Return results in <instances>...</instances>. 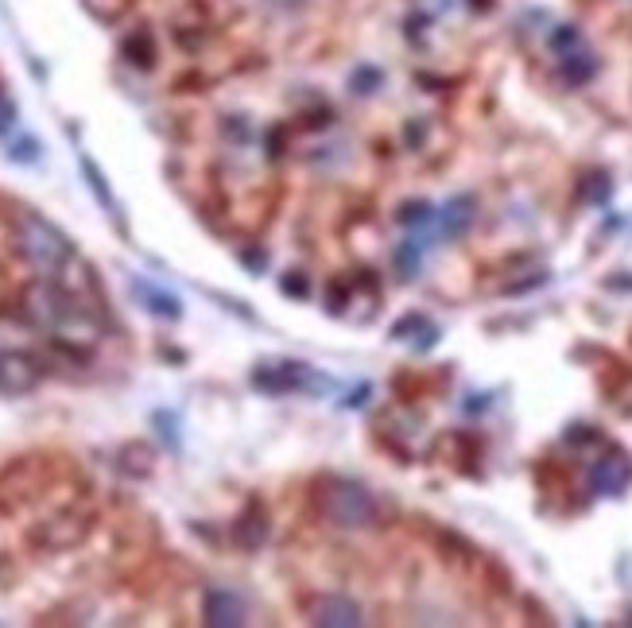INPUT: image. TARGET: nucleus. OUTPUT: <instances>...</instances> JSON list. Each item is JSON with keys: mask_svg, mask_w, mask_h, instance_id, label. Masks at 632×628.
Masks as SVG:
<instances>
[{"mask_svg": "<svg viewBox=\"0 0 632 628\" xmlns=\"http://www.w3.org/2000/svg\"><path fill=\"white\" fill-rule=\"evenodd\" d=\"M16 241H20L24 260L32 264L43 280L70 291V280H66V276H70V272H82V264H78L74 245L66 241L51 221H43L39 214H32V210H20V218H16ZM70 295H74V291H70Z\"/></svg>", "mask_w": 632, "mask_h": 628, "instance_id": "obj_1", "label": "nucleus"}, {"mask_svg": "<svg viewBox=\"0 0 632 628\" xmlns=\"http://www.w3.org/2000/svg\"><path fill=\"white\" fill-rule=\"evenodd\" d=\"M326 512H330V520L342 524V528H361V524L373 520L377 508H373V497H369L361 485L338 481V485L326 493Z\"/></svg>", "mask_w": 632, "mask_h": 628, "instance_id": "obj_2", "label": "nucleus"}, {"mask_svg": "<svg viewBox=\"0 0 632 628\" xmlns=\"http://www.w3.org/2000/svg\"><path fill=\"white\" fill-rule=\"evenodd\" d=\"M39 365H35L32 357H24V353H8V349H0V392L4 396H24V392H32L35 384H39Z\"/></svg>", "mask_w": 632, "mask_h": 628, "instance_id": "obj_3", "label": "nucleus"}, {"mask_svg": "<svg viewBox=\"0 0 632 628\" xmlns=\"http://www.w3.org/2000/svg\"><path fill=\"white\" fill-rule=\"evenodd\" d=\"M590 485L605 493V497H617L632 485V462L625 454H605L598 466L590 470Z\"/></svg>", "mask_w": 632, "mask_h": 628, "instance_id": "obj_4", "label": "nucleus"}, {"mask_svg": "<svg viewBox=\"0 0 632 628\" xmlns=\"http://www.w3.org/2000/svg\"><path fill=\"white\" fill-rule=\"evenodd\" d=\"M241 621H245V605L237 594L214 590L206 597V625H241Z\"/></svg>", "mask_w": 632, "mask_h": 628, "instance_id": "obj_5", "label": "nucleus"}, {"mask_svg": "<svg viewBox=\"0 0 632 628\" xmlns=\"http://www.w3.org/2000/svg\"><path fill=\"white\" fill-rule=\"evenodd\" d=\"M318 625H361V609L349 597H326L315 609Z\"/></svg>", "mask_w": 632, "mask_h": 628, "instance_id": "obj_6", "label": "nucleus"}, {"mask_svg": "<svg viewBox=\"0 0 632 628\" xmlns=\"http://www.w3.org/2000/svg\"><path fill=\"white\" fill-rule=\"evenodd\" d=\"M132 291L148 303V311L159 314V318H179V299L175 295H167V291H159V287H152V283H132Z\"/></svg>", "mask_w": 632, "mask_h": 628, "instance_id": "obj_7", "label": "nucleus"}, {"mask_svg": "<svg viewBox=\"0 0 632 628\" xmlns=\"http://www.w3.org/2000/svg\"><path fill=\"white\" fill-rule=\"evenodd\" d=\"M563 70H567L570 82H586V78L598 70V63H594V55H567V59H563Z\"/></svg>", "mask_w": 632, "mask_h": 628, "instance_id": "obj_8", "label": "nucleus"}, {"mask_svg": "<svg viewBox=\"0 0 632 628\" xmlns=\"http://www.w3.org/2000/svg\"><path fill=\"white\" fill-rule=\"evenodd\" d=\"M82 167H86V175H90V187H94V194H97V198H101V206H109V214L117 218V202L109 198V190H105V179L97 175V167H94V163H90V159H82Z\"/></svg>", "mask_w": 632, "mask_h": 628, "instance_id": "obj_9", "label": "nucleus"}, {"mask_svg": "<svg viewBox=\"0 0 632 628\" xmlns=\"http://www.w3.org/2000/svg\"><path fill=\"white\" fill-rule=\"evenodd\" d=\"M12 121H16V105L0 94V132H8V128H12Z\"/></svg>", "mask_w": 632, "mask_h": 628, "instance_id": "obj_10", "label": "nucleus"}]
</instances>
